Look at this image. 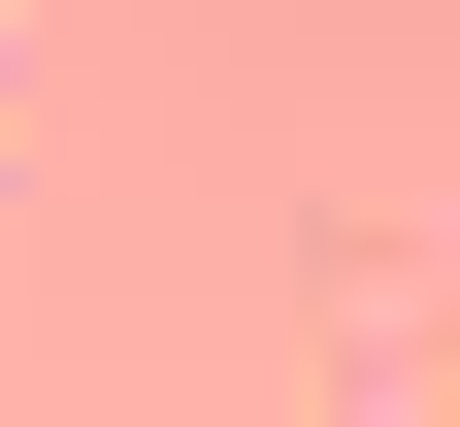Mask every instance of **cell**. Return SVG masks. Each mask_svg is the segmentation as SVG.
<instances>
[]
</instances>
